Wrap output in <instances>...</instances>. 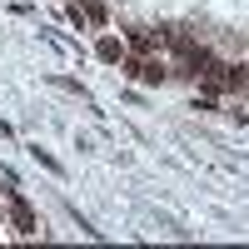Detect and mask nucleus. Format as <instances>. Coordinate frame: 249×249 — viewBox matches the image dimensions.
Instances as JSON below:
<instances>
[{
  "instance_id": "1",
  "label": "nucleus",
  "mask_w": 249,
  "mask_h": 249,
  "mask_svg": "<svg viewBox=\"0 0 249 249\" xmlns=\"http://www.w3.org/2000/svg\"><path fill=\"white\" fill-rule=\"evenodd\" d=\"M124 70H130L135 80H164V65H160V60H130V55H124Z\"/></svg>"
},
{
  "instance_id": "2",
  "label": "nucleus",
  "mask_w": 249,
  "mask_h": 249,
  "mask_svg": "<svg viewBox=\"0 0 249 249\" xmlns=\"http://www.w3.org/2000/svg\"><path fill=\"white\" fill-rule=\"evenodd\" d=\"M5 199H10V210H15V230H20V234H35V230H40V219H35L25 204L15 199V195H5Z\"/></svg>"
},
{
  "instance_id": "3",
  "label": "nucleus",
  "mask_w": 249,
  "mask_h": 249,
  "mask_svg": "<svg viewBox=\"0 0 249 249\" xmlns=\"http://www.w3.org/2000/svg\"><path fill=\"white\" fill-rule=\"evenodd\" d=\"M100 60H124V50H120V40H110V35L100 40Z\"/></svg>"
}]
</instances>
